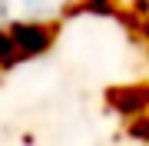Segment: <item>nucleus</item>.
Listing matches in <instances>:
<instances>
[{"label": "nucleus", "mask_w": 149, "mask_h": 146, "mask_svg": "<svg viewBox=\"0 0 149 146\" xmlns=\"http://www.w3.org/2000/svg\"><path fill=\"white\" fill-rule=\"evenodd\" d=\"M73 0H0V23L3 27H40L56 20Z\"/></svg>", "instance_id": "obj_1"}]
</instances>
